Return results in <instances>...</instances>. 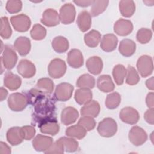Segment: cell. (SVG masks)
<instances>
[{"mask_svg": "<svg viewBox=\"0 0 154 154\" xmlns=\"http://www.w3.org/2000/svg\"><path fill=\"white\" fill-rule=\"evenodd\" d=\"M21 133L23 140H29L35 135V129L32 126L26 125L21 127Z\"/></svg>", "mask_w": 154, "mask_h": 154, "instance_id": "bcb514c9", "label": "cell"}, {"mask_svg": "<svg viewBox=\"0 0 154 154\" xmlns=\"http://www.w3.org/2000/svg\"><path fill=\"white\" fill-rule=\"evenodd\" d=\"M154 94L153 92L149 93L146 96V102L149 108H153L154 106Z\"/></svg>", "mask_w": 154, "mask_h": 154, "instance_id": "c3c4849f", "label": "cell"}, {"mask_svg": "<svg viewBox=\"0 0 154 154\" xmlns=\"http://www.w3.org/2000/svg\"><path fill=\"white\" fill-rule=\"evenodd\" d=\"M76 22L81 31H87L90 28L91 25V18L90 14L87 10L81 11L78 16Z\"/></svg>", "mask_w": 154, "mask_h": 154, "instance_id": "4316f807", "label": "cell"}, {"mask_svg": "<svg viewBox=\"0 0 154 154\" xmlns=\"http://www.w3.org/2000/svg\"><path fill=\"white\" fill-rule=\"evenodd\" d=\"M8 94L7 90L4 88V87H1V93H0V97H1V101H3L4 99H6Z\"/></svg>", "mask_w": 154, "mask_h": 154, "instance_id": "f5cc1de1", "label": "cell"}, {"mask_svg": "<svg viewBox=\"0 0 154 154\" xmlns=\"http://www.w3.org/2000/svg\"><path fill=\"white\" fill-rule=\"evenodd\" d=\"M67 66L64 61L60 58H55L50 62L48 70L49 75L52 78H60L66 72Z\"/></svg>", "mask_w": 154, "mask_h": 154, "instance_id": "277c9868", "label": "cell"}, {"mask_svg": "<svg viewBox=\"0 0 154 154\" xmlns=\"http://www.w3.org/2000/svg\"><path fill=\"white\" fill-rule=\"evenodd\" d=\"M108 1H93L90 10V15L96 17L102 13L108 5Z\"/></svg>", "mask_w": 154, "mask_h": 154, "instance_id": "d590c367", "label": "cell"}, {"mask_svg": "<svg viewBox=\"0 0 154 154\" xmlns=\"http://www.w3.org/2000/svg\"><path fill=\"white\" fill-rule=\"evenodd\" d=\"M146 85L147 88L150 90H153V77H151L146 81Z\"/></svg>", "mask_w": 154, "mask_h": 154, "instance_id": "816d5d0a", "label": "cell"}, {"mask_svg": "<svg viewBox=\"0 0 154 154\" xmlns=\"http://www.w3.org/2000/svg\"><path fill=\"white\" fill-rule=\"evenodd\" d=\"M7 103L11 110L13 111H22L26 107L28 100L26 96L22 93H14L9 96Z\"/></svg>", "mask_w": 154, "mask_h": 154, "instance_id": "3957f363", "label": "cell"}, {"mask_svg": "<svg viewBox=\"0 0 154 154\" xmlns=\"http://www.w3.org/2000/svg\"><path fill=\"white\" fill-rule=\"evenodd\" d=\"M22 79L17 75L11 72H7L4 78V85L11 91L17 90L21 85Z\"/></svg>", "mask_w": 154, "mask_h": 154, "instance_id": "ffe728a7", "label": "cell"}, {"mask_svg": "<svg viewBox=\"0 0 154 154\" xmlns=\"http://www.w3.org/2000/svg\"><path fill=\"white\" fill-rule=\"evenodd\" d=\"M64 146L63 144L60 140L59 138L58 140H57L55 142L52 144L51 147L45 152V153H64Z\"/></svg>", "mask_w": 154, "mask_h": 154, "instance_id": "f6af8a7d", "label": "cell"}, {"mask_svg": "<svg viewBox=\"0 0 154 154\" xmlns=\"http://www.w3.org/2000/svg\"><path fill=\"white\" fill-rule=\"evenodd\" d=\"M17 61V55L14 49L10 45H5L2 56L1 57V62L4 68L10 70L16 65Z\"/></svg>", "mask_w": 154, "mask_h": 154, "instance_id": "8992f818", "label": "cell"}, {"mask_svg": "<svg viewBox=\"0 0 154 154\" xmlns=\"http://www.w3.org/2000/svg\"><path fill=\"white\" fill-rule=\"evenodd\" d=\"M144 3H145L147 5H153V3H154V1H143Z\"/></svg>", "mask_w": 154, "mask_h": 154, "instance_id": "db71d44e", "label": "cell"}, {"mask_svg": "<svg viewBox=\"0 0 154 154\" xmlns=\"http://www.w3.org/2000/svg\"><path fill=\"white\" fill-rule=\"evenodd\" d=\"M5 8L7 11L11 14L17 13L21 10L22 2L21 1H8Z\"/></svg>", "mask_w": 154, "mask_h": 154, "instance_id": "ee69618b", "label": "cell"}, {"mask_svg": "<svg viewBox=\"0 0 154 154\" xmlns=\"http://www.w3.org/2000/svg\"><path fill=\"white\" fill-rule=\"evenodd\" d=\"M52 47L53 49L58 53L65 52L69 47V41L66 38L63 36L56 37L52 42Z\"/></svg>", "mask_w": 154, "mask_h": 154, "instance_id": "4dcf8cb0", "label": "cell"}, {"mask_svg": "<svg viewBox=\"0 0 154 154\" xmlns=\"http://www.w3.org/2000/svg\"><path fill=\"white\" fill-rule=\"evenodd\" d=\"M137 67L138 73L142 77H147L150 75L153 70V63L150 56L144 55L137 60Z\"/></svg>", "mask_w": 154, "mask_h": 154, "instance_id": "5b68a950", "label": "cell"}, {"mask_svg": "<svg viewBox=\"0 0 154 154\" xmlns=\"http://www.w3.org/2000/svg\"><path fill=\"white\" fill-rule=\"evenodd\" d=\"M119 117L123 122L129 125L136 124L140 119V115L137 110L130 106L122 108L119 113Z\"/></svg>", "mask_w": 154, "mask_h": 154, "instance_id": "8fae6325", "label": "cell"}, {"mask_svg": "<svg viewBox=\"0 0 154 154\" xmlns=\"http://www.w3.org/2000/svg\"><path fill=\"white\" fill-rule=\"evenodd\" d=\"M133 24L131 21L124 19H119L114 25V31L119 35L126 36L132 32Z\"/></svg>", "mask_w": 154, "mask_h": 154, "instance_id": "9a60e30c", "label": "cell"}, {"mask_svg": "<svg viewBox=\"0 0 154 154\" xmlns=\"http://www.w3.org/2000/svg\"><path fill=\"white\" fill-rule=\"evenodd\" d=\"M126 69L122 64H117L112 70V76L118 85H121L124 82L126 76Z\"/></svg>", "mask_w": 154, "mask_h": 154, "instance_id": "e575fe53", "label": "cell"}, {"mask_svg": "<svg viewBox=\"0 0 154 154\" xmlns=\"http://www.w3.org/2000/svg\"><path fill=\"white\" fill-rule=\"evenodd\" d=\"M97 130L100 136L109 138L116 134L117 125L112 118L106 117L99 123Z\"/></svg>", "mask_w": 154, "mask_h": 154, "instance_id": "7a4b0ae2", "label": "cell"}, {"mask_svg": "<svg viewBox=\"0 0 154 154\" xmlns=\"http://www.w3.org/2000/svg\"><path fill=\"white\" fill-rule=\"evenodd\" d=\"M87 130L81 125L78 124L67 128L66 130V135L72 138L82 139L85 135Z\"/></svg>", "mask_w": 154, "mask_h": 154, "instance_id": "1f68e13d", "label": "cell"}, {"mask_svg": "<svg viewBox=\"0 0 154 154\" xmlns=\"http://www.w3.org/2000/svg\"><path fill=\"white\" fill-rule=\"evenodd\" d=\"M76 85L79 88H93L95 85V79L89 74H83L78 78L76 81Z\"/></svg>", "mask_w": 154, "mask_h": 154, "instance_id": "836d02e7", "label": "cell"}, {"mask_svg": "<svg viewBox=\"0 0 154 154\" xmlns=\"http://www.w3.org/2000/svg\"><path fill=\"white\" fill-rule=\"evenodd\" d=\"M93 1H87V0H77L73 1V2L76 4L77 5L82 7H88L89 5H91Z\"/></svg>", "mask_w": 154, "mask_h": 154, "instance_id": "f907efd6", "label": "cell"}, {"mask_svg": "<svg viewBox=\"0 0 154 154\" xmlns=\"http://www.w3.org/2000/svg\"><path fill=\"white\" fill-rule=\"evenodd\" d=\"M60 140L63 144L64 150L67 152H75L78 149V142L74 138L70 137H61Z\"/></svg>", "mask_w": 154, "mask_h": 154, "instance_id": "74e56055", "label": "cell"}, {"mask_svg": "<svg viewBox=\"0 0 154 154\" xmlns=\"http://www.w3.org/2000/svg\"><path fill=\"white\" fill-rule=\"evenodd\" d=\"M86 67L90 73L94 75H99L103 68L102 59L98 56L90 57L86 61Z\"/></svg>", "mask_w": 154, "mask_h": 154, "instance_id": "603a6c76", "label": "cell"}, {"mask_svg": "<svg viewBox=\"0 0 154 154\" xmlns=\"http://www.w3.org/2000/svg\"><path fill=\"white\" fill-rule=\"evenodd\" d=\"M118 43L117 37L114 34H107L103 36L101 42L100 48L105 52H112L116 49Z\"/></svg>", "mask_w": 154, "mask_h": 154, "instance_id": "44dd1931", "label": "cell"}, {"mask_svg": "<svg viewBox=\"0 0 154 154\" xmlns=\"http://www.w3.org/2000/svg\"><path fill=\"white\" fill-rule=\"evenodd\" d=\"M119 10L121 14L125 17H131L135 11V4L133 1H120Z\"/></svg>", "mask_w": 154, "mask_h": 154, "instance_id": "f546056e", "label": "cell"}, {"mask_svg": "<svg viewBox=\"0 0 154 154\" xmlns=\"http://www.w3.org/2000/svg\"><path fill=\"white\" fill-rule=\"evenodd\" d=\"M8 142L12 146H17L23 141V137L21 133V128L12 127L10 128L6 134Z\"/></svg>", "mask_w": 154, "mask_h": 154, "instance_id": "484cf974", "label": "cell"}, {"mask_svg": "<svg viewBox=\"0 0 154 154\" xmlns=\"http://www.w3.org/2000/svg\"><path fill=\"white\" fill-rule=\"evenodd\" d=\"M41 22L46 26L52 27L60 23V17L58 12L52 8H48L43 13Z\"/></svg>", "mask_w": 154, "mask_h": 154, "instance_id": "4fadbf2b", "label": "cell"}, {"mask_svg": "<svg viewBox=\"0 0 154 154\" xmlns=\"http://www.w3.org/2000/svg\"><path fill=\"white\" fill-rule=\"evenodd\" d=\"M74 90L73 86L67 82H62L57 85L54 96L58 101L65 102L70 99Z\"/></svg>", "mask_w": 154, "mask_h": 154, "instance_id": "ba28073f", "label": "cell"}, {"mask_svg": "<svg viewBox=\"0 0 154 154\" xmlns=\"http://www.w3.org/2000/svg\"><path fill=\"white\" fill-rule=\"evenodd\" d=\"M12 34V30L7 17L3 16L1 17V31L0 35L2 38H9Z\"/></svg>", "mask_w": 154, "mask_h": 154, "instance_id": "ab89813d", "label": "cell"}, {"mask_svg": "<svg viewBox=\"0 0 154 154\" xmlns=\"http://www.w3.org/2000/svg\"><path fill=\"white\" fill-rule=\"evenodd\" d=\"M38 126L42 133L51 135H56L60 130V126L56 119L46 120L42 122Z\"/></svg>", "mask_w": 154, "mask_h": 154, "instance_id": "2e32d148", "label": "cell"}, {"mask_svg": "<svg viewBox=\"0 0 154 154\" xmlns=\"http://www.w3.org/2000/svg\"><path fill=\"white\" fill-rule=\"evenodd\" d=\"M84 42L90 48H95L99 43L101 39L100 33L96 30L92 29L84 35Z\"/></svg>", "mask_w": 154, "mask_h": 154, "instance_id": "f1b7e54d", "label": "cell"}, {"mask_svg": "<svg viewBox=\"0 0 154 154\" xmlns=\"http://www.w3.org/2000/svg\"><path fill=\"white\" fill-rule=\"evenodd\" d=\"M126 71V84L130 85H134L138 84L140 81V76L135 69L133 66L129 65L127 67Z\"/></svg>", "mask_w": 154, "mask_h": 154, "instance_id": "f35d334b", "label": "cell"}, {"mask_svg": "<svg viewBox=\"0 0 154 154\" xmlns=\"http://www.w3.org/2000/svg\"><path fill=\"white\" fill-rule=\"evenodd\" d=\"M35 88L43 93L51 94L54 90V84L50 78H42L38 80Z\"/></svg>", "mask_w": 154, "mask_h": 154, "instance_id": "d6a6232c", "label": "cell"}, {"mask_svg": "<svg viewBox=\"0 0 154 154\" xmlns=\"http://www.w3.org/2000/svg\"><path fill=\"white\" fill-rule=\"evenodd\" d=\"M152 37V31L146 28H140L137 33V40L141 44H146L149 43Z\"/></svg>", "mask_w": 154, "mask_h": 154, "instance_id": "60d3db41", "label": "cell"}, {"mask_svg": "<svg viewBox=\"0 0 154 154\" xmlns=\"http://www.w3.org/2000/svg\"><path fill=\"white\" fill-rule=\"evenodd\" d=\"M32 143L36 151L45 152L51 147L53 143V140L49 136L38 134L33 139Z\"/></svg>", "mask_w": 154, "mask_h": 154, "instance_id": "5bb4252c", "label": "cell"}, {"mask_svg": "<svg viewBox=\"0 0 154 154\" xmlns=\"http://www.w3.org/2000/svg\"><path fill=\"white\" fill-rule=\"evenodd\" d=\"M136 44L135 43L130 39L125 38L120 41L119 51L124 57H131L135 52Z\"/></svg>", "mask_w": 154, "mask_h": 154, "instance_id": "d4e9b609", "label": "cell"}, {"mask_svg": "<svg viewBox=\"0 0 154 154\" xmlns=\"http://www.w3.org/2000/svg\"><path fill=\"white\" fill-rule=\"evenodd\" d=\"M100 110L99 103L94 100H91L88 103L84 105L81 108V114L82 116H90L92 117H96Z\"/></svg>", "mask_w": 154, "mask_h": 154, "instance_id": "7402d4cb", "label": "cell"}, {"mask_svg": "<svg viewBox=\"0 0 154 154\" xmlns=\"http://www.w3.org/2000/svg\"><path fill=\"white\" fill-rule=\"evenodd\" d=\"M17 72L25 78H30L34 76L36 72L35 65L26 59L21 60L17 66Z\"/></svg>", "mask_w": 154, "mask_h": 154, "instance_id": "7c38bea8", "label": "cell"}, {"mask_svg": "<svg viewBox=\"0 0 154 154\" xmlns=\"http://www.w3.org/2000/svg\"><path fill=\"white\" fill-rule=\"evenodd\" d=\"M93 93L90 89L80 88L76 90L75 99L79 105H85L92 99Z\"/></svg>", "mask_w": 154, "mask_h": 154, "instance_id": "83f0119b", "label": "cell"}, {"mask_svg": "<svg viewBox=\"0 0 154 154\" xmlns=\"http://www.w3.org/2000/svg\"><path fill=\"white\" fill-rule=\"evenodd\" d=\"M79 116L76 109L72 106L64 108L61 114V120L63 125H69L74 123Z\"/></svg>", "mask_w": 154, "mask_h": 154, "instance_id": "e0dca14e", "label": "cell"}, {"mask_svg": "<svg viewBox=\"0 0 154 154\" xmlns=\"http://www.w3.org/2000/svg\"><path fill=\"white\" fill-rule=\"evenodd\" d=\"M14 47L20 55L25 56L30 52L31 41L26 37H19L14 43Z\"/></svg>", "mask_w": 154, "mask_h": 154, "instance_id": "d6986e66", "label": "cell"}, {"mask_svg": "<svg viewBox=\"0 0 154 154\" xmlns=\"http://www.w3.org/2000/svg\"><path fill=\"white\" fill-rule=\"evenodd\" d=\"M75 7L71 3L64 4L60 9V20L63 24L67 25L72 23L75 19Z\"/></svg>", "mask_w": 154, "mask_h": 154, "instance_id": "30bf717a", "label": "cell"}, {"mask_svg": "<svg viewBox=\"0 0 154 154\" xmlns=\"http://www.w3.org/2000/svg\"><path fill=\"white\" fill-rule=\"evenodd\" d=\"M10 22L14 29L20 32L27 31L31 24L29 17L25 14H20L11 16Z\"/></svg>", "mask_w": 154, "mask_h": 154, "instance_id": "52a82bcc", "label": "cell"}, {"mask_svg": "<svg viewBox=\"0 0 154 154\" xmlns=\"http://www.w3.org/2000/svg\"><path fill=\"white\" fill-rule=\"evenodd\" d=\"M0 153L1 154H9L11 153V148L5 143L1 141L0 143Z\"/></svg>", "mask_w": 154, "mask_h": 154, "instance_id": "681fc988", "label": "cell"}, {"mask_svg": "<svg viewBox=\"0 0 154 154\" xmlns=\"http://www.w3.org/2000/svg\"><path fill=\"white\" fill-rule=\"evenodd\" d=\"M121 102V96L117 92L109 94L105 99V106L109 109H114L119 106Z\"/></svg>", "mask_w": 154, "mask_h": 154, "instance_id": "8d00e7d4", "label": "cell"}, {"mask_svg": "<svg viewBox=\"0 0 154 154\" xmlns=\"http://www.w3.org/2000/svg\"><path fill=\"white\" fill-rule=\"evenodd\" d=\"M30 34L34 40H41L46 37V30L40 24L36 23L32 26V28L30 31Z\"/></svg>", "mask_w": 154, "mask_h": 154, "instance_id": "b9f144b4", "label": "cell"}, {"mask_svg": "<svg viewBox=\"0 0 154 154\" xmlns=\"http://www.w3.org/2000/svg\"><path fill=\"white\" fill-rule=\"evenodd\" d=\"M78 124L81 125L88 131L93 130L96 126L95 120L93 117L90 116H82L78 120Z\"/></svg>", "mask_w": 154, "mask_h": 154, "instance_id": "7bdbcfd3", "label": "cell"}, {"mask_svg": "<svg viewBox=\"0 0 154 154\" xmlns=\"http://www.w3.org/2000/svg\"><path fill=\"white\" fill-rule=\"evenodd\" d=\"M49 94L34 88L29 90L26 96L28 103L34 106L33 118L38 125L46 120L55 119L54 116L55 102Z\"/></svg>", "mask_w": 154, "mask_h": 154, "instance_id": "6da1fadb", "label": "cell"}, {"mask_svg": "<svg viewBox=\"0 0 154 154\" xmlns=\"http://www.w3.org/2000/svg\"><path fill=\"white\" fill-rule=\"evenodd\" d=\"M153 111H154L153 108H149L145 112L144 114V118L145 120L150 125H153L154 123Z\"/></svg>", "mask_w": 154, "mask_h": 154, "instance_id": "7dc6e473", "label": "cell"}, {"mask_svg": "<svg viewBox=\"0 0 154 154\" xmlns=\"http://www.w3.org/2000/svg\"><path fill=\"white\" fill-rule=\"evenodd\" d=\"M97 87L104 93L112 91L115 88V85L111 76L108 75H102L97 78Z\"/></svg>", "mask_w": 154, "mask_h": 154, "instance_id": "cb8c5ba5", "label": "cell"}, {"mask_svg": "<svg viewBox=\"0 0 154 154\" xmlns=\"http://www.w3.org/2000/svg\"><path fill=\"white\" fill-rule=\"evenodd\" d=\"M128 138L132 144L139 146L143 144L147 141V134L141 127L134 126L130 129Z\"/></svg>", "mask_w": 154, "mask_h": 154, "instance_id": "9c48e42d", "label": "cell"}, {"mask_svg": "<svg viewBox=\"0 0 154 154\" xmlns=\"http://www.w3.org/2000/svg\"><path fill=\"white\" fill-rule=\"evenodd\" d=\"M67 60L69 65L74 69L81 67L84 63L82 54L77 49H71L69 52Z\"/></svg>", "mask_w": 154, "mask_h": 154, "instance_id": "ac0fdd59", "label": "cell"}]
</instances>
